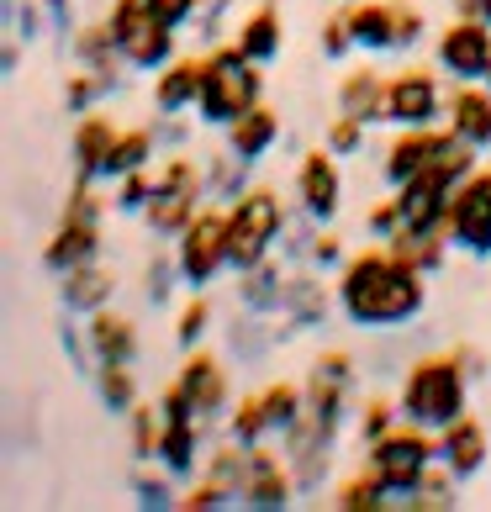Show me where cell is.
Masks as SVG:
<instances>
[{
    "label": "cell",
    "mask_w": 491,
    "mask_h": 512,
    "mask_svg": "<svg viewBox=\"0 0 491 512\" xmlns=\"http://www.w3.org/2000/svg\"><path fill=\"white\" fill-rule=\"evenodd\" d=\"M333 507H338V512H381V507H396V497L386 491V481H381V476H375V470L365 465V476L338 481V491H333Z\"/></svg>",
    "instance_id": "37"
},
{
    "label": "cell",
    "mask_w": 491,
    "mask_h": 512,
    "mask_svg": "<svg viewBox=\"0 0 491 512\" xmlns=\"http://www.w3.org/2000/svg\"><path fill=\"white\" fill-rule=\"evenodd\" d=\"M222 132H228V154H238L243 164H259L280 143V111L259 101L254 111H243V117L233 127H222Z\"/></svg>",
    "instance_id": "28"
},
{
    "label": "cell",
    "mask_w": 491,
    "mask_h": 512,
    "mask_svg": "<svg viewBox=\"0 0 491 512\" xmlns=\"http://www.w3.org/2000/svg\"><path fill=\"white\" fill-rule=\"evenodd\" d=\"M264 417H270V433L280 439V433H291L301 423V412H307V391H301L296 381H275V386H264Z\"/></svg>",
    "instance_id": "41"
},
{
    "label": "cell",
    "mask_w": 491,
    "mask_h": 512,
    "mask_svg": "<svg viewBox=\"0 0 491 512\" xmlns=\"http://www.w3.org/2000/svg\"><path fill=\"white\" fill-rule=\"evenodd\" d=\"M169 470L164 476H154V470H148V460H138V470H132V497H138V507H180V497L175 491H169Z\"/></svg>",
    "instance_id": "50"
},
{
    "label": "cell",
    "mask_w": 491,
    "mask_h": 512,
    "mask_svg": "<svg viewBox=\"0 0 491 512\" xmlns=\"http://www.w3.org/2000/svg\"><path fill=\"white\" fill-rule=\"evenodd\" d=\"M439 460L455 470L460 481H470V476H481L486 470V460H491V433H486V423L481 417H455L444 433H439Z\"/></svg>",
    "instance_id": "19"
},
{
    "label": "cell",
    "mask_w": 491,
    "mask_h": 512,
    "mask_svg": "<svg viewBox=\"0 0 491 512\" xmlns=\"http://www.w3.org/2000/svg\"><path fill=\"white\" fill-rule=\"evenodd\" d=\"M296 476H291V460H286V449H270V439L254 444L249 454V481H243V502L259 507V512H280V507H291L296 497Z\"/></svg>",
    "instance_id": "14"
},
{
    "label": "cell",
    "mask_w": 491,
    "mask_h": 512,
    "mask_svg": "<svg viewBox=\"0 0 491 512\" xmlns=\"http://www.w3.org/2000/svg\"><path fill=\"white\" fill-rule=\"evenodd\" d=\"M111 296H117V275H111V264H101V259H90V264H80V270H64L59 275L64 312L90 317V312L111 307Z\"/></svg>",
    "instance_id": "24"
},
{
    "label": "cell",
    "mask_w": 491,
    "mask_h": 512,
    "mask_svg": "<svg viewBox=\"0 0 491 512\" xmlns=\"http://www.w3.org/2000/svg\"><path fill=\"white\" fill-rule=\"evenodd\" d=\"M249 169L238 154H212L206 159V191H212V201H238L243 191H249Z\"/></svg>",
    "instance_id": "44"
},
{
    "label": "cell",
    "mask_w": 491,
    "mask_h": 512,
    "mask_svg": "<svg viewBox=\"0 0 491 512\" xmlns=\"http://www.w3.org/2000/svg\"><path fill=\"white\" fill-rule=\"evenodd\" d=\"M106 22H111V32H117V48H122L127 69L159 74L169 59H180V53H175V32L180 27H169L164 16H154L143 6V0H117Z\"/></svg>",
    "instance_id": "6"
},
{
    "label": "cell",
    "mask_w": 491,
    "mask_h": 512,
    "mask_svg": "<svg viewBox=\"0 0 491 512\" xmlns=\"http://www.w3.org/2000/svg\"><path fill=\"white\" fill-rule=\"evenodd\" d=\"M159 127V143L169 148V154H180V143H185V122L180 117H164V122H154Z\"/></svg>",
    "instance_id": "59"
},
{
    "label": "cell",
    "mask_w": 491,
    "mask_h": 512,
    "mask_svg": "<svg viewBox=\"0 0 491 512\" xmlns=\"http://www.w3.org/2000/svg\"><path fill=\"white\" fill-rule=\"evenodd\" d=\"M301 391H307V412L323 417V423L338 433V428H344V417L354 412V354L349 349H323L312 359Z\"/></svg>",
    "instance_id": "9"
},
{
    "label": "cell",
    "mask_w": 491,
    "mask_h": 512,
    "mask_svg": "<svg viewBox=\"0 0 491 512\" xmlns=\"http://www.w3.org/2000/svg\"><path fill=\"white\" fill-rule=\"evenodd\" d=\"M465 402H470V375L455 365V354H423L412 359L407 375H402V423H418L428 433H444L455 417H465Z\"/></svg>",
    "instance_id": "2"
},
{
    "label": "cell",
    "mask_w": 491,
    "mask_h": 512,
    "mask_svg": "<svg viewBox=\"0 0 491 512\" xmlns=\"http://www.w3.org/2000/svg\"><path fill=\"white\" fill-rule=\"evenodd\" d=\"M85 338H90L96 365H138V354H143L138 322H132L127 312H111V307L85 317Z\"/></svg>",
    "instance_id": "17"
},
{
    "label": "cell",
    "mask_w": 491,
    "mask_h": 512,
    "mask_svg": "<svg viewBox=\"0 0 491 512\" xmlns=\"http://www.w3.org/2000/svg\"><path fill=\"white\" fill-rule=\"evenodd\" d=\"M154 16H164L169 27H185V22H196V11H201V0H143Z\"/></svg>",
    "instance_id": "57"
},
{
    "label": "cell",
    "mask_w": 491,
    "mask_h": 512,
    "mask_svg": "<svg viewBox=\"0 0 491 512\" xmlns=\"http://www.w3.org/2000/svg\"><path fill=\"white\" fill-rule=\"evenodd\" d=\"M433 460H439V439H433L428 428H418V423H396L386 439L365 444V465L386 481V491L396 497V507H402L407 491L428 476Z\"/></svg>",
    "instance_id": "5"
},
{
    "label": "cell",
    "mask_w": 491,
    "mask_h": 512,
    "mask_svg": "<svg viewBox=\"0 0 491 512\" xmlns=\"http://www.w3.org/2000/svg\"><path fill=\"white\" fill-rule=\"evenodd\" d=\"M96 396H101L106 412L127 417L138 407V370L132 365H96Z\"/></svg>",
    "instance_id": "40"
},
{
    "label": "cell",
    "mask_w": 491,
    "mask_h": 512,
    "mask_svg": "<svg viewBox=\"0 0 491 512\" xmlns=\"http://www.w3.org/2000/svg\"><path fill=\"white\" fill-rule=\"evenodd\" d=\"M238 48L249 53L254 64H275L280 48H286V22H280V11L275 6H259L249 22L238 27Z\"/></svg>",
    "instance_id": "33"
},
{
    "label": "cell",
    "mask_w": 491,
    "mask_h": 512,
    "mask_svg": "<svg viewBox=\"0 0 491 512\" xmlns=\"http://www.w3.org/2000/svg\"><path fill=\"white\" fill-rule=\"evenodd\" d=\"M449 354H455V365L470 375V381H486V370H491V359L476 349V344H455V349H449Z\"/></svg>",
    "instance_id": "58"
},
{
    "label": "cell",
    "mask_w": 491,
    "mask_h": 512,
    "mask_svg": "<svg viewBox=\"0 0 491 512\" xmlns=\"http://www.w3.org/2000/svg\"><path fill=\"white\" fill-rule=\"evenodd\" d=\"M175 259H180V275L191 291L212 286L228 270V212L222 206H201L191 217V227L175 238Z\"/></svg>",
    "instance_id": "7"
},
{
    "label": "cell",
    "mask_w": 491,
    "mask_h": 512,
    "mask_svg": "<svg viewBox=\"0 0 491 512\" xmlns=\"http://www.w3.org/2000/svg\"><path fill=\"white\" fill-rule=\"evenodd\" d=\"M386 249L402 259V264H412V270L439 275L444 259H449V233H444V227H433V233H412V227H402V233L386 238Z\"/></svg>",
    "instance_id": "31"
},
{
    "label": "cell",
    "mask_w": 491,
    "mask_h": 512,
    "mask_svg": "<svg viewBox=\"0 0 491 512\" xmlns=\"http://www.w3.org/2000/svg\"><path fill=\"white\" fill-rule=\"evenodd\" d=\"M43 6H48V16H53V22H59V32H80V27H74V11H69V0H43Z\"/></svg>",
    "instance_id": "61"
},
{
    "label": "cell",
    "mask_w": 491,
    "mask_h": 512,
    "mask_svg": "<svg viewBox=\"0 0 491 512\" xmlns=\"http://www.w3.org/2000/svg\"><path fill=\"white\" fill-rule=\"evenodd\" d=\"M317 48H323V59H349V53L354 48H360V43H354V32H349V16L344 11H333L328 16V22H323V37H317Z\"/></svg>",
    "instance_id": "52"
},
{
    "label": "cell",
    "mask_w": 491,
    "mask_h": 512,
    "mask_svg": "<svg viewBox=\"0 0 491 512\" xmlns=\"http://www.w3.org/2000/svg\"><path fill=\"white\" fill-rule=\"evenodd\" d=\"M449 138V127H396V138L386 148V164H381V175L391 185H407L412 175H423V169H433V159H439V148Z\"/></svg>",
    "instance_id": "18"
},
{
    "label": "cell",
    "mask_w": 491,
    "mask_h": 512,
    "mask_svg": "<svg viewBox=\"0 0 491 512\" xmlns=\"http://www.w3.org/2000/svg\"><path fill=\"white\" fill-rule=\"evenodd\" d=\"M259 69H264V64H254L238 43L206 53V85H201V101H196L201 122L233 127L243 111H254L259 96H264V74H259Z\"/></svg>",
    "instance_id": "4"
},
{
    "label": "cell",
    "mask_w": 491,
    "mask_h": 512,
    "mask_svg": "<svg viewBox=\"0 0 491 512\" xmlns=\"http://www.w3.org/2000/svg\"><path fill=\"white\" fill-rule=\"evenodd\" d=\"M228 439L238 444H264V439H275L270 433V417H264V396H238L233 402V417H228Z\"/></svg>",
    "instance_id": "45"
},
{
    "label": "cell",
    "mask_w": 491,
    "mask_h": 512,
    "mask_svg": "<svg viewBox=\"0 0 491 512\" xmlns=\"http://www.w3.org/2000/svg\"><path fill=\"white\" fill-rule=\"evenodd\" d=\"M127 439L138 460H159V444H164V407L159 402H138L127 412Z\"/></svg>",
    "instance_id": "43"
},
{
    "label": "cell",
    "mask_w": 491,
    "mask_h": 512,
    "mask_svg": "<svg viewBox=\"0 0 491 512\" xmlns=\"http://www.w3.org/2000/svg\"><path fill=\"white\" fill-rule=\"evenodd\" d=\"M433 59H439V69L449 74V80H486L491 69V27L486 22H470V16H455L439 37H433Z\"/></svg>",
    "instance_id": "10"
},
{
    "label": "cell",
    "mask_w": 491,
    "mask_h": 512,
    "mask_svg": "<svg viewBox=\"0 0 491 512\" xmlns=\"http://www.w3.org/2000/svg\"><path fill=\"white\" fill-rule=\"evenodd\" d=\"M423 270L402 264L386 243L381 249H360L344 259L338 270V312H344L354 328H402L428 307V286Z\"/></svg>",
    "instance_id": "1"
},
{
    "label": "cell",
    "mask_w": 491,
    "mask_h": 512,
    "mask_svg": "<svg viewBox=\"0 0 491 512\" xmlns=\"http://www.w3.org/2000/svg\"><path fill=\"white\" fill-rule=\"evenodd\" d=\"M439 106H444V90H439V74L433 69H402L391 74V90H386V122L391 127H433L439 122Z\"/></svg>",
    "instance_id": "13"
},
{
    "label": "cell",
    "mask_w": 491,
    "mask_h": 512,
    "mask_svg": "<svg viewBox=\"0 0 491 512\" xmlns=\"http://www.w3.org/2000/svg\"><path fill=\"white\" fill-rule=\"evenodd\" d=\"M201 212V196H185V191H154V201H148V212H143V222H148V233H159V238H180L185 227H191V217Z\"/></svg>",
    "instance_id": "34"
},
{
    "label": "cell",
    "mask_w": 491,
    "mask_h": 512,
    "mask_svg": "<svg viewBox=\"0 0 491 512\" xmlns=\"http://www.w3.org/2000/svg\"><path fill=\"white\" fill-rule=\"evenodd\" d=\"M455 502H460V476H455L449 465H439V460H433V465H428V476L402 497L407 512H449Z\"/></svg>",
    "instance_id": "35"
},
{
    "label": "cell",
    "mask_w": 491,
    "mask_h": 512,
    "mask_svg": "<svg viewBox=\"0 0 491 512\" xmlns=\"http://www.w3.org/2000/svg\"><path fill=\"white\" fill-rule=\"evenodd\" d=\"M444 127L486 154L491 148V85H476V80L460 85L455 96H449V106H444Z\"/></svg>",
    "instance_id": "20"
},
{
    "label": "cell",
    "mask_w": 491,
    "mask_h": 512,
    "mask_svg": "<svg viewBox=\"0 0 491 512\" xmlns=\"http://www.w3.org/2000/svg\"><path fill=\"white\" fill-rule=\"evenodd\" d=\"M122 138V127L106 117V111H85L80 122H74L69 132V159H74V175H101L106 159H111V148H117Z\"/></svg>",
    "instance_id": "22"
},
{
    "label": "cell",
    "mask_w": 491,
    "mask_h": 512,
    "mask_svg": "<svg viewBox=\"0 0 491 512\" xmlns=\"http://www.w3.org/2000/svg\"><path fill=\"white\" fill-rule=\"evenodd\" d=\"M455 16H470V22H486L491 27V0H449Z\"/></svg>",
    "instance_id": "60"
},
{
    "label": "cell",
    "mask_w": 491,
    "mask_h": 512,
    "mask_svg": "<svg viewBox=\"0 0 491 512\" xmlns=\"http://www.w3.org/2000/svg\"><path fill=\"white\" fill-rule=\"evenodd\" d=\"M307 259L317 264V270H344L349 249H344V238H338V233H328V227H323V233L312 238V254H307Z\"/></svg>",
    "instance_id": "56"
},
{
    "label": "cell",
    "mask_w": 491,
    "mask_h": 512,
    "mask_svg": "<svg viewBox=\"0 0 491 512\" xmlns=\"http://www.w3.org/2000/svg\"><path fill=\"white\" fill-rule=\"evenodd\" d=\"M286 270H280V259L270 254L264 264H254V270H238V286H233V296H238V307L243 312H264V317H275L280 307H286Z\"/></svg>",
    "instance_id": "30"
},
{
    "label": "cell",
    "mask_w": 491,
    "mask_h": 512,
    "mask_svg": "<svg viewBox=\"0 0 491 512\" xmlns=\"http://www.w3.org/2000/svg\"><path fill=\"white\" fill-rule=\"evenodd\" d=\"M206 333H212V301L196 291V296L180 307V317H175V344H180V349H201Z\"/></svg>",
    "instance_id": "49"
},
{
    "label": "cell",
    "mask_w": 491,
    "mask_h": 512,
    "mask_svg": "<svg viewBox=\"0 0 491 512\" xmlns=\"http://www.w3.org/2000/svg\"><path fill=\"white\" fill-rule=\"evenodd\" d=\"M275 344V328H264V312H243L233 317V328H228V349L233 359H243V365H259L264 354H270Z\"/></svg>",
    "instance_id": "42"
},
{
    "label": "cell",
    "mask_w": 491,
    "mask_h": 512,
    "mask_svg": "<svg viewBox=\"0 0 491 512\" xmlns=\"http://www.w3.org/2000/svg\"><path fill=\"white\" fill-rule=\"evenodd\" d=\"M154 191H159V169L154 164L132 169V175H122L117 185H111V206H117V212H148Z\"/></svg>",
    "instance_id": "47"
},
{
    "label": "cell",
    "mask_w": 491,
    "mask_h": 512,
    "mask_svg": "<svg viewBox=\"0 0 491 512\" xmlns=\"http://www.w3.org/2000/svg\"><path fill=\"white\" fill-rule=\"evenodd\" d=\"M428 32V16L418 0H396V37H402V48H418Z\"/></svg>",
    "instance_id": "54"
},
{
    "label": "cell",
    "mask_w": 491,
    "mask_h": 512,
    "mask_svg": "<svg viewBox=\"0 0 491 512\" xmlns=\"http://www.w3.org/2000/svg\"><path fill=\"white\" fill-rule=\"evenodd\" d=\"M180 259L175 254H148V264H143V301H148V307H164V301L169 296H175V286H180Z\"/></svg>",
    "instance_id": "46"
},
{
    "label": "cell",
    "mask_w": 491,
    "mask_h": 512,
    "mask_svg": "<svg viewBox=\"0 0 491 512\" xmlns=\"http://www.w3.org/2000/svg\"><path fill=\"white\" fill-rule=\"evenodd\" d=\"M444 233L455 249H465L470 259H491V169H476L470 180L455 185L449 196V217Z\"/></svg>",
    "instance_id": "8"
},
{
    "label": "cell",
    "mask_w": 491,
    "mask_h": 512,
    "mask_svg": "<svg viewBox=\"0 0 491 512\" xmlns=\"http://www.w3.org/2000/svg\"><path fill=\"white\" fill-rule=\"evenodd\" d=\"M365 127L370 122H360V117H349V111H338V117L328 122V132H323V143L333 148L338 159H354L365 148Z\"/></svg>",
    "instance_id": "51"
},
{
    "label": "cell",
    "mask_w": 491,
    "mask_h": 512,
    "mask_svg": "<svg viewBox=\"0 0 491 512\" xmlns=\"http://www.w3.org/2000/svg\"><path fill=\"white\" fill-rule=\"evenodd\" d=\"M175 386L191 396L201 423H212V417H222V407H228V370H222V359L206 354V349H185V365L175 375Z\"/></svg>",
    "instance_id": "15"
},
{
    "label": "cell",
    "mask_w": 491,
    "mask_h": 512,
    "mask_svg": "<svg viewBox=\"0 0 491 512\" xmlns=\"http://www.w3.org/2000/svg\"><path fill=\"white\" fill-rule=\"evenodd\" d=\"M338 201H344V175H338V154L323 148H307L296 164V206L301 217H312L317 227H328L338 217Z\"/></svg>",
    "instance_id": "11"
},
{
    "label": "cell",
    "mask_w": 491,
    "mask_h": 512,
    "mask_svg": "<svg viewBox=\"0 0 491 512\" xmlns=\"http://www.w3.org/2000/svg\"><path fill=\"white\" fill-rule=\"evenodd\" d=\"M333 444H338V433L323 423V417H312V412H301V423L291 433H280V449H286V460H291V476L301 491H317L328 481V470H333Z\"/></svg>",
    "instance_id": "12"
},
{
    "label": "cell",
    "mask_w": 491,
    "mask_h": 512,
    "mask_svg": "<svg viewBox=\"0 0 491 512\" xmlns=\"http://www.w3.org/2000/svg\"><path fill=\"white\" fill-rule=\"evenodd\" d=\"M201 417H169L164 412V444H159V465L175 481H191L201 470Z\"/></svg>",
    "instance_id": "26"
},
{
    "label": "cell",
    "mask_w": 491,
    "mask_h": 512,
    "mask_svg": "<svg viewBox=\"0 0 491 512\" xmlns=\"http://www.w3.org/2000/svg\"><path fill=\"white\" fill-rule=\"evenodd\" d=\"M101 259V222H74V217H59L53 238L43 243V264L53 275L64 270H80V264Z\"/></svg>",
    "instance_id": "21"
},
{
    "label": "cell",
    "mask_w": 491,
    "mask_h": 512,
    "mask_svg": "<svg viewBox=\"0 0 491 512\" xmlns=\"http://www.w3.org/2000/svg\"><path fill=\"white\" fill-rule=\"evenodd\" d=\"M69 48H74V59L90 64V69H101V74H117L127 59H122V48H117V32H111V22H90L69 37Z\"/></svg>",
    "instance_id": "36"
},
{
    "label": "cell",
    "mask_w": 491,
    "mask_h": 512,
    "mask_svg": "<svg viewBox=\"0 0 491 512\" xmlns=\"http://www.w3.org/2000/svg\"><path fill=\"white\" fill-rule=\"evenodd\" d=\"M344 16H349L354 43L365 53L402 48V37H396V0H354V6H344Z\"/></svg>",
    "instance_id": "27"
},
{
    "label": "cell",
    "mask_w": 491,
    "mask_h": 512,
    "mask_svg": "<svg viewBox=\"0 0 491 512\" xmlns=\"http://www.w3.org/2000/svg\"><path fill=\"white\" fill-rule=\"evenodd\" d=\"M249 454H254V444L222 439V444L201 460V476H212V481H222L228 491H238V497H243V481H249Z\"/></svg>",
    "instance_id": "39"
},
{
    "label": "cell",
    "mask_w": 491,
    "mask_h": 512,
    "mask_svg": "<svg viewBox=\"0 0 491 512\" xmlns=\"http://www.w3.org/2000/svg\"><path fill=\"white\" fill-rule=\"evenodd\" d=\"M333 301H338V291H328L323 286V270H296L291 280H286V322L291 328L286 333H301V328H323L328 322V312H333Z\"/></svg>",
    "instance_id": "25"
},
{
    "label": "cell",
    "mask_w": 491,
    "mask_h": 512,
    "mask_svg": "<svg viewBox=\"0 0 491 512\" xmlns=\"http://www.w3.org/2000/svg\"><path fill=\"white\" fill-rule=\"evenodd\" d=\"M233 497H238V491H228V486L212 481V476H201V481L180 497V507H185V512H212V507H233Z\"/></svg>",
    "instance_id": "53"
},
{
    "label": "cell",
    "mask_w": 491,
    "mask_h": 512,
    "mask_svg": "<svg viewBox=\"0 0 491 512\" xmlns=\"http://www.w3.org/2000/svg\"><path fill=\"white\" fill-rule=\"evenodd\" d=\"M111 90H117V74H101V69L80 64V74H69V80H64V111H69V117H85V111H96Z\"/></svg>",
    "instance_id": "38"
},
{
    "label": "cell",
    "mask_w": 491,
    "mask_h": 512,
    "mask_svg": "<svg viewBox=\"0 0 491 512\" xmlns=\"http://www.w3.org/2000/svg\"><path fill=\"white\" fill-rule=\"evenodd\" d=\"M486 85H491V69H486Z\"/></svg>",
    "instance_id": "62"
},
{
    "label": "cell",
    "mask_w": 491,
    "mask_h": 512,
    "mask_svg": "<svg viewBox=\"0 0 491 512\" xmlns=\"http://www.w3.org/2000/svg\"><path fill=\"white\" fill-rule=\"evenodd\" d=\"M386 90H391L386 74L360 64L338 80V111H349V117H360V122H386Z\"/></svg>",
    "instance_id": "29"
},
{
    "label": "cell",
    "mask_w": 491,
    "mask_h": 512,
    "mask_svg": "<svg viewBox=\"0 0 491 512\" xmlns=\"http://www.w3.org/2000/svg\"><path fill=\"white\" fill-rule=\"evenodd\" d=\"M159 148H164V143H159V127H154V122H148V127H122V138H117V148H111L101 180L117 185L122 175H132V169H148V159H154Z\"/></svg>",
    "instance_id": "32"
},
{
    "label": "cell",
    "mask_w": 491,
    "mask_h": 512,
    "mask_svg": "<svg viewBox=\"0 0 491 512\" xmlns=\"http://www.w3.org/2000/svg\"><path fill=\"white\" fill-rule=\"evenodd\" d=\"M286 233V201L270 185H249L238 201H228V270H254L275 254Z\"/></svg>",
    "instance_id": "3"
},
{
    "label": "cell",
    "mask_w": 491,
    "mask_h": 512,
    "mask_svg": "<svg viewBox=\"0 0 491 512\" xmlns=\"http://www.w3.org/2000/svg\"><path fill=\"white\" fill-rule=\"evenodd\" d=\"M396 417H402V407H396L391 396H365V402H360V412H354V428H360V444L386 439V433L396 428Z\"/></svg>",
    "instance_id": "48"
},
{
    "label": "cell",
    "mask_w": 491,
    "mask_h": 512,
    "mask_svg": "<svg viewBox=\"0 0 491 512\" xmlns=\"http://www.w3.org/2000/svg\"><path fill=\"white\" fill-rule=\"evenodd\" d=\"M201 85H206V59H169L154 74V111L159 117H180L201 101Z\"/></svg>",
    "instance_id": "23"
},
{
    "label": "cell",
    "mask_w": 491,
    "mask_h": 512,
    "mask_svg": "<svg viewBox=\"0 0 491 512\" xmlns=\"http://www.w3.org/2000/svg\"><path fill=\"white\" fill-rule=\"evenodd\" d=\"M365 227H370L375 243H386L391 233H402V201H396V196H391V201H375L370 217H365Z\"/></svg>",
    "instance_id": "55"
},
{
    "label": "cell",
    "mask_w": 491,
    "mask_h": 512,
    "mask_svg": "<svg viewBox=\"0 0 491 512\" xmlns=\"http://www.w3.org/2000/svg\"><path fill=\"white\" fill-rule=\"evenodd\" d=\"M449 196H455V185H449L439 169H423V175H412L407 185H396V201H402V227H412V233H433V227H444Z\"/></svg>",
    "instance_id": "16"
}]
</instances>
